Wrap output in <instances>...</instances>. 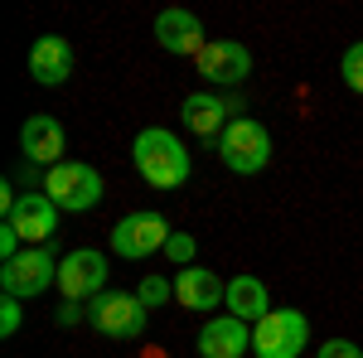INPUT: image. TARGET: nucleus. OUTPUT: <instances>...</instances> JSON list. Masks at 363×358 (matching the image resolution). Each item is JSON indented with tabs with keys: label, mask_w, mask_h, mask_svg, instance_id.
Listing matches in <instances>:
<instances>
[{
	"label": "nucleus",
	"mask_w": 363,
	"mask_h": 358,
	"mask_svg": "<svg viewBox=\"0 0 363 358\" xmlns=\"http://www.w3.org/2000/svg\"><path fill=\"white\" fill-rule=\"evenodd\" d=\"M131 160H136V174L150 184V189H184V179L194 174V160L184 150V140L165 131V126H145L136 140H131Z\"/></svg>",
	"instance_id": "nucleus-1"
},
{
	"label": "nucleus",
	"mask_w": 363,
	"mask_h": 358,
	"mask_svg": "<svg viewBox=\"0 0 363 358\" xmlns=\"http://www.w3.org/2000/svg\"><path fill=\"white\" fill-rule=\"evenodd\" d=\"M213 150L233 174H262L272 165V131L252 116H233L223 126V136L213 140Z\"/></svg>",
	"instance_id": "nucleus-2"
},
{
	"label": "nucleus",
	"mask_w": 363,
	"mask_h": 358,
	"mask_svg": "<svg viewBox=\"0 0 363 358\" xmlns=\"http://www.w3.org/2000/svg\"><path fill=\"white\" fill-rule=\"evenodd\" d=\"M145 320H150V310L140 305L136 291H102L87 305V325L107 339H121V344H136L145 334Z\"/></svg>",
	"instance_id": "nucleus-3"
},
{
	"label": "nucleus",
	"mask_w": 363,
	"mask_h": 358,
	"mask_svg": "<svg viewBox=\"0 0 363 358\" xmlns=\"http://www.w3.org/2000/svg\"><path fill=\"white\" fill-rule=\"evenodd\" d=\"M44 194L54 198L63 213H87V208H97L102 203V174L92 165H83V160H63V165H54L49 174H44Z\"/></svg>",
	"instance_id": "nucleus-4"
},
{
	"label": "nucleus",
	"mask_w": 363,
	"mask_h": 358,
	"mask_svg": "<svg viewBox=\"0 0 363 358\" xmlns=\"http://www.w3.org/2000/svg\"><path fill=\"white\" fill-rule=\"evenodd\" d=\"M310 344V320L301 310H272L252 325V354L257 358H301Z\"/></svg>",
	"instance_id": "nucleus-5"
},
{
	"label": "nucleus",
	"mask_w": 363,
	"mask_h": 358,
	"mask_svg": "<svg viewBox=\"0 0 363 358\" xmlns=\"http://www.w3.org/2000/svg\"><path fill=\"white\" fill-rule=\"evenodd\" d=\"M49 286H58V257L49 247H25L15 262L0 267V291L15 301H34Z\"/></svg>",
	"instance_id": "nucleus-6"
},
{
	"label": "nucleus",
	"mask_w": 363,
	"mask_h": 358,
	"mask_svg": "<svg viewBox=\"0 0 363 358\" xmlns=\"http://www.w3.org/2000/svg\"><path fill=\"white\" fill-rule=\"evenodd\" d=\"M58 291L73 305L97 301L107 291V257L92 247H73L68 257H58Z\"/></svg>",
	"instance_id": "nucleus-7"
},
{
	"label": "nucleus",
	"mask_w": 363,
	"mask_h": 358,
	"mask_svg": "<svg viewBox=\"0 0 363 358\" xmlns=\"http://www.w3.org/2000/svg\"><path fill=\"white\" fill-rule=\"evenodd\" d=\"M169 242V223L165 213H126V218L112 228V252L116 257H126V262H145V257H155V252H165Z\"/></svg>",
	"instance_id": "nucleus-8"
},
{
	"label": "nucleus",
	"mask_w": 363,
	"mask_h": 358,
	"mask_svg": "<svg viewBox=\"0 0 363 358\" xmlns=\"http://www.w3.org/2000/svg\"><path fill=\"white\" fill-rule=\"evenodd\" d=\"M194 73L203 83L213 87H238L252 78V54L247 44H238V39H208L194 58Z\"/></svg>",
	"instance_id": "nucleus-9"
},
{
	"label": "nucleus",
	"mask_w": 363,
	"mask_h": 358,
	"mask_svg": "<svg viewBox=\"0 0 363 358\" xmlns=\"http://www.w3.org/2000/svg\"><path fill=\"white\" fill-rule=\"evenodd\" d=\"M58 213H63V208H58L49 194H20V203L5 213V223L20 233L25 247H44V242L58 233Z\"/></svg>",
	"instance_id": "nucleus-10"
},
{
	"label": "nucleus",
	"mask_w": 363,
	"mask_h": 358,
	"mask_svg": "<svg viewBox=\"0 0 363 358\" xmlns=\"http://www.w3.org/2000/svg\"><path fill=\"white\" fill-rule=\"evenodd\" d=\"M150 34H155V44L165 49V54H189V58H199V49L208 44L203 39V20H199L194 10H160L155 15V25H150Z\"/></svg>",
	"instance_id": "nucleus-11"
},
{
	"label": "nucleus",
	"mask_w": 363,
	"mask_h": 358,
	"mask_svg": "<svg viewBox=\"0 0 363 358\" xmlns=\"http://www.w3.org/2000/svg\"><path fill=\"white\" fill-rule=\"evenodd\" d=\"M20 150H25L29 165H63V150H68V136H63V121L58 116H29L20 126Z\"/></svg>",
	"instance_id": "nucleus-12"
},
{
	"label": "nucleus",
	"mask_w": 363,
	"mask_h": 358,
	"mask_svg": "<svg viewBox=\"0 0 363 358\" xmlns=\"http://www.w3.org/2000/svg\"><path fill=\"white\" fill-rule=\"evenodd\" d=\"M73 44L68 39H58V34H39L34 39V49H29V78L44 87H58L73 78Z\"/></svg>",
	"instance_id": "nucleus-13"
},
{
	"label": "nucleus",
	"mask_w": 363,
	"mask_h": 358,
	"mask_svg": "<svg viewBox=\"0 0 363 358\" xmlns=\"http://www.w3.org/2000/svg\"><path fill=\"white\" fill-rule=\"evenodd\" d=\"M199 354L203 358H242L252 354V325L238 315H218L199 330Z\"/></svg>",
	"instance_id": "nucleus-14"
},
{
	"label": "nucleus",
	"mask_w": 363,
	"mask_h": 358,
	"mask_svg": "<svg viewBox=\"0 0 363 358\" xmlns=\"http://www.w3.org/2000/svg\"><path fill=\"white\" fill-rule=\"evenodd\" d=\"M174 301L184 310H218L228 301V286L218 272H203V267H184L174 276Z\"/></svg>",
	"instance_id": "nucleus-15"
},
{
	"label": "nucleus",
	"mask_w": 363,
	"mask_h": 358,
	"mask_svg": "<svg viewBox=\"0 0 363 358\" xmlns=\"http://www.w3.org/2000/svg\"><path fill=\"white\" fill-rule=\"evenodd\" d=\"M223 305H228V315H238V320H247V325H257V320L272 315V296H267V286H262L257 276H233Z\"/></svg>",
	"instance_id": "nucleus-16"
},
{
	"label": "nucleus",
	"mask_w": 363,
	"mask_h": 358,
	"mask_svg": "<svg viewBox=\"0 0 363 358\" xmlns=\"http://www.w3.org/2000/svg\"><path fill=\"white\" fill-rule=\"evenodd\" d=\"M223 116H228V107H223V97H213V92H189V97H184V126H189L194 136L218 140L223 126H228Z\"/></svg>",
	"instance_id": "nucleus-17"
},
{
	"label": "nucleus",
	"mask_w": 363,
	"mask_h": 358,
	"mask_svg": "<svg viewBox=\"0 0 363 358\" xmlns=\"http://www.w3.org/2000/svg\"><path fill=\"white\" fill-rule=\"evenodd\" d=\"M339 78H344L349 92H359V97H363V39L344 49V58H339Z\"/></svg>",
	"instance_id": "nucleus-18"
},
{
	"label": "nucleus",
	"mask_w": 363,
	"mask_h": 358,
	"mask_svg": "<svg viewBox=\"0 0 363 358\" xmlns=\"http://www.w3.org/2000/svg\"><path fill=\"white\" fill-rule=\"evenodd\" d=\"M136 296H140V305H145V310H160V305L174 296V281H165V276H145Z\"/></svg>",
	"instance_id": "nucleus-19"
},
{
	"label": "nucleus",
	"mask_w": 363,
	"mask_h": 358,
	"mask_svg": "<svg viewBox=\"0 0 363 358\" xmlns=\"http://www.w3.org/2000/svg\"><path fill=\"white\" fill-rule=\"evenodd\" d=\"M194 252H199V242L189 237V233H169V242H165V257L184 272V267H194Z\"/></svg>",
	"instance_id": "nucleus-20"
},
{
	"label": "nucleus",
	"mask_w": 363,
	"mask_h": 358,
	"mask_svg": "<svg viewBox=\"0 0 363 358\" xmlns=\"http://www.w3.org/2000/svg\"><path fill=\"white\" fill-rule=\"evenodd\" d=\"M20 305H25V301H15V296L0 301V339H15V334H20V320H25Z\"/></svg>",
	"instance_id": "nucleus-21"
},
{
	"label": "nucleus",
	"mask_w": 363,
	"mask_h": 358,
	"mask_svg": "<svg viewBox=\"0 0 363 358\" xmlns=\"http://www.w3.org/2000/svg\"><path fill=\"white\" fill-rule=\"evenodd\" d=\"M315 358H363V349L354 339H325V344L315 349Z\"/></svg>",
	"instance_id": "nucleus-22"
},
{
	"label": "nucleus",
	"mask_w": 363,
	"mask_h": 358,
	"mask_svg": "<svg viewBox=\"0 0 363 358\" xmlns=\"http://www.w3.org/2000/svg\"><path fill=\"white\" fill-rule=\"evenodd\" d=\"M54 320H58V325H78V320H87V310H83V305H73V301H63L54 310Z\"/></svg>",
	"instance_id": "nucleus-23"
}]
</instances>
